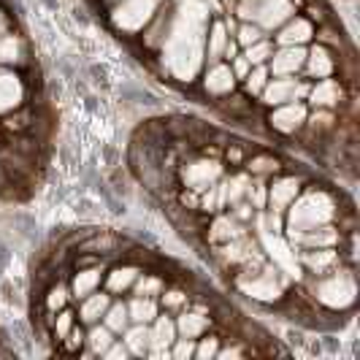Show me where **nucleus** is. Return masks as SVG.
<instances>
[{
	"instance_id": "1",
	"label": "nucleus",
	"mask_w": 360,
	"mask_h": 360,
	"mask_svg": "<svg viewBox=\"0 0 360 360\" xmlns=\"http://www.w3.org/2000/svg\"><path fill=\"white\" fill-rule=\"evenodd\" d=\"M209 30V8L203 0H179L171 6L162 36V65L179 82H193L203 65V46Z\"/></svg>"
},
{
	"instance_id": "2",
	"label": "nucleus",
	"mask_w": 360,
	"mask_h": 360,
	"mask_svg": "<svg viewBox=\"0 0 360 360\" xmlns=\"http://www.w3.org/2000/svg\"><path fill=\"white\" fill-rule=\"evenodd\" d=\"M285 231L290 236L307 233V231H314V228H323V225H330L336 217H339V209H336V200L330 198V193L325 190H317L311 187L304 195L298 193L295 200L285 209Z\"/></svg>"
},
{
	"instance_id": "3",
	"label": "nucleus",
	"mask_w": 360,
	"mask_h": 360,
	"mask_svg": "<svg viewBox=\"0 0 360 360\" xmlns=\"http://www.w3.org/2000/svg\"><path fill=\"white\" fill-rule=\"evenodd\" d=\"M311 295H314L325 309H333V311L352 309L355 301H358V276H355L352 269L336 266V269L323 274V276H314V282H311Z\"/></svg>"
},
{
	"instance_id": "4",
	"label": "nucleus",
	"mask_w": 360,
	"mask_h": 360,
	"mask_svg": "<svg viewBox=\"0 0 360 360\" xmlns=\"http://www.w3.org/2000/svg\"><path fill=\"white\" fill-rule=\"evenodd\" d=\"M285 271L279 266H271V263H260L257 269L244 271L238 276V288L244 295H250L260 304H274L285 295V288H288V279L282 276Z\"/></svg>"
},
{
	"instance_id": "5",
	"label": "nucleus",
	"mask_w": 360,
	"mask_h": 360,
	"mask_svg": "<svg viewBox=\"0 0 360 360\" xmlns=\"http://www.w3.org/2000/svg\"><path fill=\"white\" fill-rule=\"evenodd\" d=\"M162 3L165 0H117V6L111 11V22L122 33H130V36L141 33Z\"/></svg>"
},
{
	"instance_id": "6",
	"label": "nucleus",
	"mask_w": 360,
	"mask_h": 360,
	"mask_svg": "<svg viewBox=\"0 0 360 360\" xmlns=\"http://www.w3.org/2000/svg\"><path fill=\"white\" fill-rule=\"evenodd\" d=\"M225 176V165L214 158H200V160H193L187 162L184 168H181V181H184V187L187 190H193L195 195H200L203 190H209L212 184Z\"/></svg>"
},
{
	"instance_id": "7",
	"label": "nucleus",
	"mask_w": 360,
	"mask_h": 360,
	"mask_svg": "<svg viewBox=\"0 0 360 360\" xmlns=\"http://www.w3.org/2000/svg\"><path fill=\"white\" fill-rule=\"evenodd\" d=\"M309 84L304 79H295V76H271L269 84L260 92V101L266 106H282L290 101H307Z\"/></svg>"
},
{
	"instance_id": "8",
	"label": "nucleus",
	"mask_w": 360,
	"mask_h": 360,
	"mask_svg": "<svg viewBox=\"0 0 360 360\" xmlns=\"http://www.w3.org/2000/svg\"><path fill=\"white\" fill-rule=\"evenodd\" d=\"M309 117V106L304 101H290V103H282V106H274V111L269 114V122L274 130L279 133H295L307 125Z\"/></svg>"
},
{
	"instance_id": "9",
	"label": "nucleus",
	"mask_w": 360,
	"mask_h": 360,
	"mask_svg": "<svg viewBox=\"0 0 360 360\" xmlns=\"http://www.w3.org/2000/svg\"><path fill=\"white\" fill-rule=\"evenodd\" d=\"M176 336H179V333H176L174 320H171L168 314H158V317L149 323V349H146V355H152V358L168 355V352H171V344H174Z\"/></svg>"
},
{
	"instance_id": "10",
	"label": "nucleus",
	"mask_w": 360,
	"mask_h": 360,
	"mask_svg": "<svg viewBox=\"0 0 360 360\" xmlns=\"http://www.w3.org/2000/svg\"><path fill=\"white\" fill-rule=\"evenodd\" d=\"M304 60H307L304 46H279V49H274L266 65H269L271 76H295L304 71Z\"/></svg>"
},
{
	"instance_id": "11",
	"label": "nucleus",
	"mask_w": 360,
	"mask_h": 360,
	"mask_svg": "<svg viewBox=\"0 0 360 360\" xmlns=\"http://www.w3.org/2000/svg\"><path fill=\"white\" fill-rule=\"evenodd\" d=\"M301 184L304 181L298 176H279L269 184V198H266V209L274 214H285L290 203L295 200V195L301 193Z\"/></svg>"
},
{
	"instance_id": "12",
	"label": "nucleus",
	"mask_w": 360,
	"mask_h": 360,
	"mask_svg": "<svg viewBox=\"0 0 360 360\" xmlns=\"http://www.w3.org/2000/svg\"><path fill=\"white\" fill-rule=\"evenodd\" d=\"M298 263L311 274V276H323L328 271H333L342 263V255L336 252V247H317V250H301Z\"/></svg>"
},
{
	"instance_id": "13",
	"label": "nucleus",
	"mask_w": 360,
	"mask_h": 360,
	"mask_svg": "<svg viewBox=\"0 0 360 360\" xmlns=\"http://www.w3.org/2000/svg\"><path fill=\"white\" fill-rule=\"evenodd\" d=\"M307 101L311 103L314 108H339L344 101V90H342V82H336V79H330V76H325V79H317V84H311L309 87V95Z\"/></svg>"
},
{
	"instance_id": "14",
	"label": "nucleus",
	"mask_w": 360,
	"mask_h": 360,
	"mask_svg": "<svg viewBox=\"0 0 360 360\" xmlns=\"http://www.w3.org/2000/svg\"><path fill=\"white\" fill-rule=\"evenodd\" d=\"M290 244H292V247H301V250H317V247H339V244H342V233H339V228L330 222V225L314 228V231H307V233L290 236Z\"/></svg>"
},
{
	"instance_id": "15",
	"label": "nucleus",
	"mask_w": 360,
	"mask_h": 360,
	"mask_svg": "<svg viewBox=\"0 0 360 360\" xmlns=\"http://www.w3.org/2000/svg\"><path fill=\"white\" fill-rule=\"evenodd\" d=\"M274 38L279 46H304L314 38V25L304 17H290Z\"/></svg>"
},
{
	"instance_id": "16",
	"label": "nucleus",
	"mask_w": 360,
	"mask_h": 360,
	"mask_svg": "<svg viewBox=\"0 0 360 360\" xmlns=\"http://www.w3.org/2000/svg\"><path fill=\"white\" fill-rule=\"evenodd\" d=\"M304 71H307L309 79H325L336 71V60H333V52L325 46V44H314L307 52V60H304Z\"/></svg>"
},
{
	"instance_id": "17",
	"label": "nucleus",
	"mask_w": 360,
	"mask_h": 360,
	"mask_svg": "<svg viewBox=\"0 0 360 360\" xmlns=\"http://www.w3.org/2000/svg\"><path fill=\"white\" fill-rule=\"evenodd\" d=\"M25 101V84L17 73L0 71V114H8L22 106Z\"/></svg>"
},
{
	"instance_id": "18",
	"label": "nucleus",
	"mask_w": 360,
	"mask_h": 360,
	"mask_svg": "<svg viewBox=\"0 0 360 360\" xmlns=\"http://www.w3.org/2000/svg\"><path fill=\"white\" fill-rule=\"evenodd\" d=\"M228 25L222 19H214L206 30V46H203V60L212 65V63H219L225 57V49H228Z\"/></svg>"
},
{
	"instance_id": "19",
	"label": "nucleus",
	"mask_w": 360,
	"mask_h": 360,
	"mask_svg": "<svg viewBox=\"0 0 360 360\" xmlns=\"http://www.w3.org/2000/svg\"><path fill=\"white\" fill-rule=\"evenodd\" d=\"M233 87H236V76L231 71V65H225L222 60L212 63L206 76H203V90L209 92V95H228V92H233Z\"/></svg>"
},
{
	"instance_id": "20",
	"label": "nucleus",
	"mask_w": 360,
	"mask_h": 360,
	"mask_svg": "<svg viewBox=\"0 0 360 360\" xmlns=\"http://www.w3.org/2000/svg\"><path fill=\"white\" fill-rule=\"evenodd\" d=\"M244 233H247V228H244L241 219H236L233 214H219L209 228V241L212 244H225V241H233Z\"/></svg>"
},
{
	"instance_id": "21",
	"label": "nucleus",
	"mask_w": 360,
	"mask_h": 360,
	"mask_svg": "<svg viewBox=\"0 0 360 360\" xmlns=\"http://www.w3.org/2000/svg\"><path fill=\"white\" fill-rule=\"evenodd\" d=\"M108 304H111V295L95 290V292H90L87 298H82V304H79V320H82L84 325L101 323L103 314H106Z\"/></svg>"
},
{
	"instance_id": "22",
	"label": "nucleus",
	"mask_w": 360,
	"mask_h": 360,
	"mask_svg": "<svg viewBox=\"0 0 360 360\" xmlns=\"http://www.w3.org/2000/svg\"><path fill=\"white\" fill-rule=\"evenodd\" d=\"M101 279H103V271L101 269H82L73 274L71 279V298H76V301H82V298H87L90 292H95V290L101 288Z\"/></svg>"
},
{
	"instance_id": "23",
	"label": "nucleus",
	"mask_w": 360,
	"mask_h": 360,
	"mask_svg": "<svg viewBox=\"0 0 360 360\" xmlns=\"http://www.w3.org/2000/svg\"><path fill=\"white\" fill-rule=\"evenodd\" d=\"M176 333L179 336H184V339H195L198 342L200 336L209 330V317L206 314H200V311H181L179 320H176Z\"/></svg>"
},
{
	"instance_id": "24",
	"label": "nucleus",
	"mask_w": 360,
	"mask_h": 360,
	"mask_svg": "<svg viewBox=\"0 0 360 360\" xmlns=\"http://www.w3.org/2000/svg\"><path fill=\"white\" fill-rule=\"evenodd\" d=\"M122 344L127 347L130 355H146V349H149V325L130 323L122 330Z\"/></svg>"
},
{
	"instance_id": "25",
	"label": "nucleus",
	"mask_w": 360,
	"mask_h": 360,
	"mask_svg": "<svg viewBox=\"0 0 360 360\" xmlns=\"http://www.w3.org/2000/svg\"><path fill=\"white\" fill-rule=\"evenodd\" d=\"M139 274H141V271L136 269V266H117V269H114L106 276L108 292H114V295H120V292H127V290L136 285Z\"/></svg>"
},
{
	"instance_id": "26",
	"label": "nucleus",
	"mask_w": 360,
	"mask_h": 360,
	"mask_svg": "<svg viewBox=\"0 0 360 360\" xmlns=\"http://www.w3.org/2000/svg\"><path fill=\"white\" fill-rule=\"evenodd\" d=\"M127 314H130V323H152L158 314H160V307L155 298H141L136 295L130 304H127Z\"/></svg>"
},
{
	"instance_id": "27",
	"label": "nucleus",
	"mask_w": 360,
	"mask_h": 360,
	"mask_svg": "<svg viewBox=\"0 0 360 360\" xmlns=\"http://www.w3.org/2000/svg\"><path fill=\"white\" fill-rule=\"evenodd\" d=\"M111 342H114V333L101 323H92L90 333H84V344H87V352L90 355H103Z\"/></svg>"
},
{
	"instance_id": "28",
	"label": "nucleus",
	"mask_w": 360,
	"mask_h": 360,
	"mask_svg": "<svg viewBox=\"0 0 360 360\" xmlns=\"http://www.w3.org/2000/svg\"><path fill=\"white\" fill-rule=\"evenodd\" d=\"M103 325H106L108 330L117 336V333H122L127 325H130V314H127V304H122V301H111L106 309V314H103Z\"/></svg>"
},
{
	"instance_id": "29",
	"label": "nucleus",
	"mask_w": 360,
	"mask_h": 360,
	"mask_svg": "<svg viewBox=\"0 0 360 360\" xmlns=\"http://www.w3.org/2000/svg\"><path fill=\"white\" fill-rule=\"evenodd\" d=\"M130 290L136 295H141V298H158L162 290H165V282H162L160 276H155V274H139L136 285Z\"/></svg>"
},
{
	"instance_id": "30",
	"label": "nucleus",
	"mask_w": 360,
	"mask_h": 360,
	"mask_svg": "<svg viewBox=\"0 0 360 360\" xmlns=\"http://www.w3.org/2000/svg\"><path fill=\"white\" fill-rule=\"evenodd\" d=\"M271 54H274V44L269 38H260V41H255L252 46L244 49V57L250 60V65H266Z\"/></svg>"
},
{
	"instance_id": "31",
	"label": "nucleus",
	"mask_w": 360,
	"mask_h": 360,
	"mask_svg": "<svg viewBox=\"0 0 360 360\" xmlns=\"http://www.w3.org/2000/svg\"><path fill=\"white\" fill-rule=\"evenodd\" d=\"M271 73H269V65H252L250 73H247V79H244V87L250 95H260L263 87L269 84Z\"/></svg>"
},
{
	"instance_id": "32",
	"label": "nucleus",
	"mask_w": 360,
	"mask_h": 360,
	"mask_svg": "<svg viewBox=\"0 0 360 360\" xmlns=\"http://www.w3.org/2000/svg\"><path fill=\"white\" fill-rule=\"evenodd\" d=\"M22 57V44L17 36H0V65H14Z\"/></svg>"
},
{
	"instance_id": "33",
	"label": "nucleus",
	"mask_w": 360,
	"mask_h": 360,
	"mask_svg": "<svg viewBox=\"0 0 360 360\" xmlns=\"http://www.w3.org/2000/svg\"><path fill=\"white\" fill-rule=\"evenodd\" d=\"M247 171H250L252 176H266V174L279 171V160H276V158H269V155H257V158H250V160H247Z\"/></svg>"
},
{
	"instance_id": "34",
	"label": "nucleus",
	"mask_w": 360,
	"mask_h": 360,
	"mask_svg": "<svg viewBox=\"0 0 360 360\" xmlns=\"http://www.w3.org/2000/svg\"><path fill=\"white\" fill-rule=\"evenodd\" d=\"M260 38H266V30H260L255 22H241V27L236 33V44L241 49H247V46H252L255 41H260Z\"/></svg>"
},
{
	"instance_id": "35",
	"label": "nucleus",
	"mask_w": 360,
	"mask_h": 360,
	"mask_svg": "<svg viewBox=\"0 0 360 360\" xmlns=\"http://www.w3.org/2000/svg\"><path fill=\"white\" fill-rule=\"evenodd\" d=\"M73 317H76V314H73L71 309H60V314L54 317L52 330H54V339H57V342H63V339L71 333V328L76 325L73 323Z\"/></svg>"
},
{
	"instance_id": "36",
	"label": "nucleus",
	"mask_w": 360,
	"mask_h": 360,
	"mask_svg": "<svg viewBox=\"0 0 360 360\" xmlns=\"http://www.w3.org/2000/svg\"><path fill=\"white\" fill-rule=\"evenodd\" d=\"M68 298H71V290L63 288V285H54V288L49 290V295H46V309H49L52 314H57L60 309H65Z\"/></svg>"
},
{
	"instance_id": "37",
	"label": "nucleus",
	"mask_w": 360,
	"mask_h": 360,
	"mask_svg": "<svg viewBox=\"0 0 360 360\" xmlns=\"http://www.w3.org/2000/svg\"><path fill=\"white\" fill-rule=\"evenodd\" d=\"M171 358L176 360H187L195 355V339H184V336H176L174 344H171V352H168Z\"/></svg>"
},
{
	"instance_id": "38",
	"label": "nucleus",
	"mask_w": 360,
	"mask_h": 360,
	"mask_svg": "<svg viewBox=\"0 0 360 360\" xmlns=\"http://www.w3.org/2000/svg\"><path fill=\"white\" fill-rule=\"evenodd\" d=\"M160 304L165 311H176V309L187 307V292H181V290H162L160 292Z\"/></svg>"
},
{
	"instance_id": "39",
	"label": "nucleus",
	"mask_w": 360,
	"mask_h": 360,
	"mask_svg": "<svg viewBox=\"0 0 360 360\" xmlns=\"http://www.w3.org/2000/svg\"><path fill=\"white\" fill-rule=\"evenodd\" d=\"M217 349H219V339L217 336H206V339H200V344H195V355L193 358L212 360L217 358Z\"/></svg>"
},
{
	"instance_id": "40",
	"label": "nucleus",
	"mask_w": 360,
	"mask_h": 360,
	"mask_svg": "<svg viewBox=\"0 0 360 360\" xmlns=\"http://www.w3.org/2000/svg\"><path fill=\"white\" fill-rule=\"evenodd\" d=\"M307 122L314 127V130H328V127H333L336 120H333V111H330V108H317L311 117H307Z\"/></svg>"
},
{
	"instance_id": "41",
	"label": "nucleus",
	"mask_w": 360,
	"mask_h": 360,
	"mask_svg": "<svg viewBox=\"0 0 360 360\" xmlns=\"http://www.w3.org/2000/svg\"><path fill=\"white\" fill-rule=\"evenodd\" d=\"M63 344H65V349H68V352H76V349H82V347H84V330L73 325L71 333L63 339Z\"/></svg>"
},
{
	"instance_id": "42",
	"label": "nucleus",
	"mask_w": 360,
	"mask_h": 360,
	"mask_svg": "<svg viewBox=\"0 0 360 360\" xmlns=\"http://www.w3.org/2000/svg\"><path fill=\"white\" fill-rule=\"evenodd\" d=\"M101 358H106V360H125V358H130V352H127L125 344L114 339V342L108 344V349L103 352V355H101Z\"/></svg>"
},
{
	"instance_id": "43",
	"label": "nucleus",
	"mask_w": 360,
	"mask_h": 360,
	"mask_svg": "<svg viewBox=\"0 0 360 360\" xmlns=\"http://www.w3.org/2000/svg\"><path fill=\"white\" fill-rule=\"evenodd\" d=\"M233 60V65H231V71H233V76L236 79H247V73H250V60L244 57V54H238V57H231Z\"/></svg>"
},
{
	"instance_id": "44",
	"label": "nucleus",
	"mask_w": 360,
	"mask_h": 360,
	"mask_svg": "<svg viewBox=\"0 0 360 360\" xmlns=\"http://www.w3.org/2000/svg\"><path fill=\"white\" fill-rule=\"evenodd\" d=\"M244 355V349L241 347H225V349H217V358L225 360V358H241Z\"/></svg>"
},
{
	"instance_id": "45",
	"label": "nucleus",
	"mask_w": 360,
	"mask_h": 360,
	"mask_svg": "<svg viewBox=\"0 0 360 360\" xmlns=\"http://www.w3.org/2000/svg\"><path fill=\"white\" fill-rule=\"evenodd\" d=\"M0 25H3V14H0Z\"/></svg>"
}]
</instances>
